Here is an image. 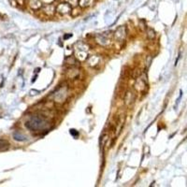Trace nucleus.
I'll list each match as a JSON object with an SVG mask.
<instances>
[{
	"mask_svg": "<svg viewBox=\"0 0 187 187\" xmlns=\"http://www.w3.org/2000/svg\"><path fill=\"white\" fill-rule=\"evenodd\" d=\"M8 142L5 139H0V150H3V149H6L8 147Z\"/></svg>",
	"mask_w": 187,
	"mask_h": 187,
	"instance_id": "obj_17",
	"label": "nucleus"
},
{
	"mask_svg": "<svg viewBox=\"0 0 187 187\" xmlns=\"http://www.w3.org/2000/svg\"><path fill=\"white\" fill-rule=\"evenodd\" d=\"M126 35H127V31H126V26L124 25H121V26H119L116 31L114 32V39L118 42H123L125 40V38H126Z\"/></svg>",
	"mask_w": 187,
	"mask_h": 187,
	"instance_id": "obj_4",
	"label": "nucleus"
},
{
	"mask_svg": "<svg viewBox=\"0 0 187 187\" xmlns=\"http://www.w3.org/2000/svg\"><path fill=\"white\" fill-rule=\"evenodd\" d=\"M101 61V57L99 55H92L88 58V66L91 67H97Z\"/></svg>",
	"mask_w": 187,
	"mask_h": 187,
	"instance_id": "obj_9",
	"label": "nucleus"
},
{
	"mask_svg": "<svg viewBox=\"0 0 187 187\" xmlns=\"http://www.w3.org/2000/svg\"><path fill=\"white\" fill-rule=\"evenodd\" d=\"M43 11L48 15H53L54 13V8L52 5H47L43 8Z\"/></svg>",
	"mask_w": 187,
	"mask_h": 187,
	"instance_id": "obj_15",
	"label": "nucleus"
},
{
	"mask_svg": "<svg viewBox=\"0 0 187 187\" xmlns=\"http://www.w3.org/2000/svg\"><path fill=\"white\" fill-rule=\"evenodd\" d=\"M72 35H69V36H66V37H64V38H69V37H71Z\"/></svg>",
	"mask_w": 187,
	"mask_h": 187,
	"instance_id": "obj_21",
	"label": "nucleus"
},
{
	"mask_svg": "<svg viewBox=\"0 0 187 187\" xmlns=\"http://www.w3.org/2000/svg\"><path fill=\"white\" fill-rule=\"evenodd\" d=\"M147 38L149 39H155V31L152 28H148L147 30Z\"/></svg>",
	"mask_w": 187,
	"mask_h": 187,
	"instance_id": "obj_16",
	"label": "nucleus"
},
{
	"mask_svg": "<svg viewBox=\"0 0 187 187\" xmlns=\"http://www.w3.org/2000/svg\"><path fill=\"white\" fill-rule=\"evenodd\" d=\"M102 139H101V145L102 146H104L105 144H106V142L108 141V139H109V135L108 134H104L103 136H102V138H101Z\"/></svg>",
	"mask_w": 187,
	"mask_h": 187,
	"instance_id": "obj_18",
	"label": "nucleus"
},
{
	"mask_svg": "<svg viewBox=\"0 0 187 187\" xmlns=\"http://www.w3.org/2000/svg\"><path fill=\"white\" fill-rule=\"evenodd\" d=\"M97 42L98 44L102 45V46H108L110 43V39H109V36L107 33L104 34H99V35L97 36L96 38Z\"/></svg>",
	"mask_w": 187,
	"mask_h": 187,
	"instance_id": "obj_7",
	"label": "nucleus"
},
{
	"mask_svg": "<svg viewBox=\"0 0 187 187\" xmlns=\"http://www.w3.org/2000/svg\"><path fill=\"white\" fill-rule=\"evenodd\" d=\"M94 2H95V0H79L78 6L82 8H86L91 7L94 4Z\"/></svg>",
	"mask_w": 187,
	"mask_h": 187,
	"instance_id": "obj_13",
	"label": "nucleus"
},
{
	"mask_svg": "<svg viewBox=\"0 0 187 187\" xmlns=\"http://www.w3.org/2000/svg\"><path fill=\"white\" fill-rule=\"evenodd\" d=\"M67 96H69V87L66 84H63V85L59 86L54 93H53V98L56 102V103H64L66 100Z\"/></svg>",
	"mask_w": 187,
	"mask_h": 187,
	"instance_id": "obj_3",
	"label": "nucleus"
},
{
	"mask_svg": "<svg viewBox=\"0 0 187 187\" xmlns=\"http://www.w3.org/2000/svg\"><path fill=\"white\" fill-rule=\"evenodd\" d=\"M135 97H136L135 94L132 93L131 91H128V92L126 93L125 97H124L125 104H126V105H131V104L133 103V102H134V100H135Z\"/></svg>",
	"mask_w": 187,
	"mask_h": 187,
	"instance_id": "obj_12",
	"label": "nucleus"
},
{
	"mask_svg": "<svg viewBox=\"0 0 187 187\" xmlns=\"http://www.w3.org/2000/svg\"><path fill=\"white\" fill-rule=\"evenodd\" d=\"M70 134L72 136H74V137H77V136L79 135V132L77 130H75V129H70Z\"/></svg>",
	"mask_w": 187,
	"mask_h": 187,
	"instance_id": "obj_20",
	"label": "nucleus"
},
{
	"mask_svg": "<svg viewBox=\"0 0 187 187\" xmlns=\"http://www.w3.org/2000/svg\"><path fill=\"white\" fill-rule=\"evenodd\" d=\"M25 126L33 132L43 133L48 132L52 128V123L42 114H35L31 116L25 123Z\"/></svg>",
	"mask_w": 187,
	"mask_h": 187,
	"instance_id": "obj_1",
	"label": "nucleus"
},
{
	"mask_svg": "<svg viewBox=\"0 0 187 187\" xmlns=\"http://www.w3.org/2000/svg\"><path fill=\"white\" fill-rule=\"evenodd\" d=\"M89 46L81 41H78L74 45V54L78 61H84L88 56Z\"/></svg>",
	"mask_w": 187,
	"mask_h": 187,
	"instance_id": "obj_2",
	"label": "nucleus"
},
{
	"mask_svg": "<svg viewBox=\"0 0 187 187\" xmlns=\"http://www.w3.org/2000/svg\"><path fill=\"white\" fill-rule=\"evenodd\" d=\"M55 11L61 15H66V14H69V13L71 12L72 6L67 2H63V3H60V4L57 5Z\"/></svg>",
	"mask_w": 187,
	"mask_h": 187,
	"instance_id": "obj_5",
	"label": "nucleus"
},
{
	"mask_svg": "<svg viewBox=\"0 0 187 187\" xmlns=\"http://www.w3.org/2000/svg\"><path fill=\"white\" fill-rule=\"evenodd\" d=\"M29 7L33 11H38L42 8V3L40 0H29Z\"/></svg>",
	"mask_w": 187,
	"mask_h": 187,
	"instance_id": "obj_11",
	"label": "nucleus"
},
{
	"mask_svg": "<svg viewBox=\"0 0 187 187\" xmlns=\"http://www.w3.org/2000/svg\"><path fill=\"white\" fill-rule=\"evenodd\" d=\"M147 88V81L145 77H140L135 83V89L138 92H144Z\"/></svg>",
	"mask_w": 187,
	"mask_h": 187,
	"instance_id": "obj_6",
	"label": "nucleus"
},
{
	"mask_svg": "<svg viewBox=\"0 0 187 187\" xmlns=\"http://www.w3.org/2000/svg\"><path fill=\"white\" fill-rule=\"evenodd\" d=\"M65 63H66V66H77L78 60H77V58H76L75 56L69 55V56H66V60H65Z\"/></svg>",
	"mask_w": 187,
	"mask_h": 187,
	"instance_id": "obj_10",
	"label": "nucleus"
},
{
	"mask_svg": "<svg viewBox=\"0 0 187 187\" xmlns=\"http://www.w3.org/2000/svg\"><path fill=\"white\" fill-rule=\"evenodd\" d=\"M79 76H80V71L76 66H70L69 69L67 70V73H66L67 78H69L71 80H76L79 78Z\"/></svg>",
	"mask_w": 187,
	"mask_h": 187,
	"instance_id": "obj_8",
	"label": "nucleus"
},
{
	"mask_svg": "<svg viewBox=\"0 0 187 187\" xmlns=\"http://www.w3.org/2000/svg\"><path fill=\"white\" fill-rule=\"evenodd\" d=\"M66 2L69 4H70L71 6H77L79 0H66Z\"/></svg>",
	"mask_w": 187,
	"mask_h": 187,
	"instance_id": "obj_19",
	"label": "nucleus"
},
{
	"mask_svg": "<svg viewBox=\"0 0 187 187\" xmlns=\"http://www.w3.org/2000/svg\"><path fill=\"white\" fill-rule=\"evenodd\" d=\"M13 139L17 141H24L27 139V137L20 131H15L13 133Z\"/></svg>",
	"mask_w": 187,
	"mask_h": 187,
	"instance_id": "obj_14",
	"label": "nucleus"
}]
</instances>
